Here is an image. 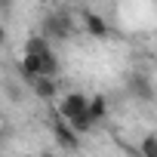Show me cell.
<instances>
[{"label":"cell","instance_id":"1","mask_svg":"<svg viewBox=\"0 0 157 157\" xmlns=\"http://www.w3.org/2000/svg\"><path fill=\"white\" fill-rule=\"evenodd\" d=\"M86 105H90V96H83V93H65L56 114H59L77 136H80V132H90V129H93V120H90V114H86Z\"/></svg>","mask_w":157,"mask_h":157},{"label":"cell","instance_id":"2","mask_svg":"<svg viewBox=\"0 0 157 157\" xmlns=\"http://www.w3.org/2000/svg\"><path fill=\"white\" fill-rule=\"evenodd\" d=\"M71 31H74V25H71L68 13H52L43 19V37L46 40H68Z\"/></svg>","mask_w":157,"mask_h":157},{"label":"cell","instance_id":"3","mask_svg":"<svg viewBox=\"0 0 157 157\" xmlns=\"http://www.w3.org/2000/svg\"><path fill=\"white\" fill-rule=\"evenodd\" d=\"M52 132H56V142L65 148V151H77V148H80V142H77V139H80V136H77L59 114H56V120H52Z\"/></svg>","mask_w":157,"mask_h":157},{"label":"cell","instance_id":"4","mask_svg":"<svg viewBox=\"0 0 157 157\" xmlns=\"http://www.w3.org/2000/svg\"><path fill=\"white\" fill-rule=\"evenodd\" d=\"M31 90H34V96L43 99V102H52V99L59 96V83H56V77H34V80H31Z\"/></svg>","mask_w":157,"mask_h":157},{"label":"cell","instance_id":"5","mask_svg":"<svg viewBox=\"0 0 157 157\" xmlns=\"http://www.w3.org/2000/svg\"><path fill=\"white\" fill-rule=\"evenodd\" d=\"M83 28L93 34V37H108V22L99 16V13H83Z\"/></svg>","mask_w":157,"mask_h":157},{"label":"cell","instance_id":"6","mask_svg":"<svg viewBox=\"0 0 157 157\" xmlns=\"http://www.w3.org/2000/svg\"><path fill=\"white\" fill-rule=\"evenodd\" d=\"M105 111H108V108H105V99H102V96H96V99H90V105H86V114H90V120H93V126H96V123H99V120L105 117Z\"/></svg>","mask_w":157,"mask_h":157},{"label":"cell","instance_id":"7","mask_svg":"<svg viewBox=\"0 0 157 157\" xmlns=\"http://www.w3.org/2000/svg\"><path fill=\"white\" fill-rule=\"evenodd\" d=\"M139 151H142V157H157V136H154V132H148V136L142 139Z\"/></svg>","mask_w":157,"mask_h":157},{"label":"cell","instance_id":"8","mask_svg":"<svg viewBox=\"0 0 157 157\" xmlns=\"http://www.w3.org/2000/svg\"><path fill=\"white\" fill-rule=\"evenodd\" d=\"M43 49H49V40L40 34V37H28L25 40V52H43Z\"/></svg>","mask_w":157,"mask_h":157},{"label":"cell","instance_id":"9","mask_svg":"<svg viewBox=\"0 0 157 157\" xmlns=\"http://www.w3.org/2000/svg\"><path fill=\"white\" fill-rule=\"evenodd\" d=\"M132 90L139 99H151V83L145 80V77H132Z\"/></svg>","mask_w":157,"mask_h":157},{"label":"cell","instance_id":"10","mask_svg":"<svg viewBox=\"0 0 157 157\" xmlns=\"http://www.w3.org/2000/svg\"><path fill=\"white\" fill-rule=\"evenodd\" d=\"M13 10V0H0V13H10Z\"/></svg>","mask_w":157,"mask_h":157},{"label":"cell","instance_id":"11","mask_svg":"<svg viewBox=\"0 0 157 157\" xmlns=\"http://www.w3.org/2000/svg\"><path fill=\"white\" fill-rule=\"evenodd\" d=\"M6 43V31H3V25H0V46Z\"/></svg>","mask_w":157,"mask_h":157},{"label":"cell","instance_id":"12","mask_svg":"<svg viewBox=\"0 0 157 157\" xmlns=\"http://www.w3.org/2000/svg\"><path fill=\"white\" fill-rule=\"evenodd\" d=\"M43 157H52V154H43Z\"/></svg>","mask_w":157,"mask_h":157},{"label":"cell","instance_id":"13","mask_svg":"<svg viewBox=\"0 0 157 157\" xmlns=\"http://www.w3.org/2000/svg\"><path fill=\"white\" fill-rule=\"evenodd\" d=\"M52 3H59V0H52Z\"/></svg>","mask_w":157,"mask_h":157}]
</instances>
